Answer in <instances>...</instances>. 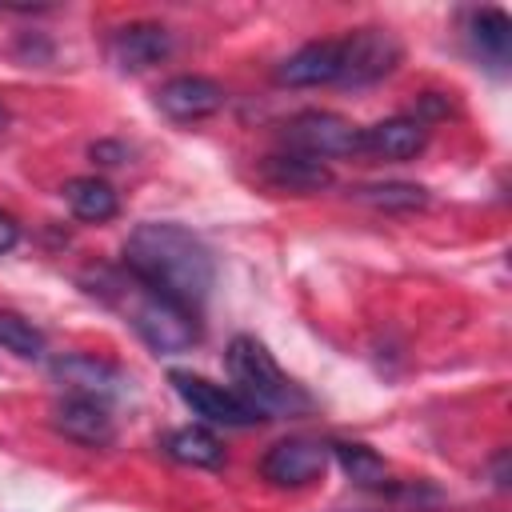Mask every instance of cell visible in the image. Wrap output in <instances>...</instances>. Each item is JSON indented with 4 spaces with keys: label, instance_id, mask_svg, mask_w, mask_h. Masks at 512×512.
Listing matches in <instances>:
<instances>
[{
    "label": "cell",
    "instance_id": "1",
    "mask_svg": "<svg viewBox=\"0 0 512 512\" xmlns=\"http://www.w3.org/2000/svg\"><path fill=\"white\" fill-rule=\"evenodd\" d=\"M124 272L188 312L208 300L216 280V264L204 240L172 220H148L132 228L124 244Z\"/></svg>",
    "mask_w": 512,
    "mask_h": 512
},
{
    "label": "cell",
    "instance_id": "2",
    "mask_svg": "<svg viewBox=\"0 0 512 512\" xmlns=\"http://www.w3.org/2000/svg\"><path fill=\"white\" fill-rule=\"evenodd\" d=\"M100 292L108 304H116L128 324L136 328V336L160 352V356H172V352H184L200 340V328H196V312L172 304L168 296L152 292L148 284H140L132 272H100V284L92 288Z\"/></svg>",
    "mask_w": 512,
    "mask_h": 512
},
{
    "label": "cell",
    "instance_id": "3",
    "mask_svg": "<svg viewBox=\"0 0 512 512\" xmlns=\"http://www.w3.org/2000/svg\"><path fill=\"white\" fill-rule=\"evenodd\" d=\"M228 372L236 380V392L260 408V416H300L308 412V392L280 372L272 352L256 336H236L228 344Z\"/></svg>",
    "mask_w": 512,
    "mask_h": 512
},
{
    "label": "cell",
    "instance_id": "4",
    "mask_svg": "<svg viewBox=\"0 0 512 512\" xmlns=\"http://www.w3.org/2000/svg\"><path fill=\"white\" fill-rule=\"evenodd\" d=\"M280 140L288 152L320 160V164L332 156L360 152V128L352 120H344L340 112H324V108H308V112H296L292 120H284Z\"/></svg>",
    "mask_w": 512,
    "mask_h": 512
},
{
    "label": "cell",
    "instance_id": "5",
    "mask_svg": "<svg viewBox=\"0 0 512 512\" xmlns=\"http://www.w3.org/2000/svg\"><path fill=\"white\" fill-rule=\"evenodd\" d=\"M172 388L176 396L196 412L204 416L208 424H224V428H248V424H260V408L252 400H244L236 388L228 384H216L208 376H196V372H172Z\"/></svg>",
    "mask_w": 512,
    "mask_h": 512
},
{
    "label": "cell",
    "instance_id": "6",
    "mask_svg": "<svg viewBox=\"0 0 512 512\" xmlns=\"http://www.w3.org/2000/svg\"><path fill=\"white\" fill-rule=\"evenodd\" d=\"M404 60V44L388 28H356L340 36V84L384 80Z\"/></svg>",
    "mask_w": 512,
    "mask_h": 512
},
{
    "label": "cell",
    "instance_id": "7",
    "mask_svg": "<svg viewBox=\"0 0 512 512\" xmlns=\"http://www.w3.org/2000/svg\"><path fill=\"white\" fill-rule=\"evenodd\" d=\"M332 460V448L324 440H312V436H288L280 444H272L260 460V476L276 488H304L312 480L324 476Z\"/></svg>",
    "mask_w": 512,
    "mask_h": 512
},
{
    "label": "cell",
    "instance_id": "8",
    "mask_svg": "<svg viewBox=\"0 0 512 512\" xmlns=\"http://www.w3.org/2000/svg\"><path fill=\"white\" fill-rule=\"evenodd\" d=\"M224 88L212 80V76H196V72H184V76H172L156 88V108L168 116V120H180V124H192V120H208L224 108Z\"/></svg>",
    "mask_w": 512,
    "mask_h": 512
},
{
    "label": "cell",
    "instance_id": "9",
    "mask_svg": "<svg viewBox=\"0 0 512 512\" xmlns=\"http://www.w3.org/2000/svg\"><path fill=\"white\" fill-rule=\"evenodd\" d=\"M52 376L68 388V396H88V400H100L108 404L112 396L124 392V372L100 356H88V352H68V356H56L52 360Z\"/></svg>",
    "mask_w": 512,
    "mask_h": 512
},
{
    "label": "cell",
    "instance_id": "10",
    "mask_svg": "<svg viewBox=\"0 0 512 512\" xmlns=\"http://www.w3.org/2000/svg\"><path fill=\"white\" fill-rule=\"evenodd\" d=\"M172 52V36L164 24H124L112 32L108 40V60L120 68V72H144L152 64H160L164 56Z\"/></svg>",
    "mask_w": 512,
    "mask_h": 512
},
{
    "label": "cell",
    "instance_id": "11",
    "mask_svg": "<svg viewBox=\"0 0 512 512\" xmlns=\"http://www.w3.org/2000/svg\"><path fill=\"white\" fill-rule=\"evenodd\" d=\"M52 424L56 432H64L68 440L84 444V448H104L112 444L116 436V424H112V412L108 404L100 400H88V396H68L52 408Z\"/></svg>",
    "mask_w": 512,
    "mask_h": 512
},
{
    "label": "cell",
    "instance_id": "12",
    "mask_svg": "<svg viewBox=\"0 0 512 512\" xmlns=\"http://www.w3.org/2000/svg\"><path fill=\"white\" fill-rule=\"evenodd\" d=\"M276 80L288 88H316L340 80V40H308L288 60H280Z\"/></svg>",
    "mask_w": 512,
    "mask_h": 512
},
{
    "label": "cell",
    "instance_id": "13",
    "mask_svg": "<svg viewBox=\"0 0 512 512\" xmlns=\"http://www.w3.org/2000/svg\"><path fill=\"white\" fill-rule=\"evenodd\" d=\"M428 144V124L420 116H392L372 128H360V152H372L380 160H412Z\"/></svg>",
    "mask_w": 512,
    "mask_h": 512
},
{
    "label": "cell",
    "instance_id": "14",
    "mask_svg": "<svg viewBox=\"0 0 512 512\" xmlns=\"http://www.w3.org/2000/svg\"><path fill=\"white\" fill-rule=\"evenodd\" d=\"M260 180L272 184L276 192L312 196V192L332 188V168L320 164V160L296 156V152H276V156H264V160H260Z\"/></svg>",
    "mask_w": 512,
    "mask_h": 512
},
{
    "label": "cell",
    "instance_id": "15",
    "mask_svg": "<svg viewBox=\"0 0 512 512\" xmlns=\"http://www.w3.org/2000/svg\"><path fill=\"white\" fill-rule=\"evenodd\" d=\"M468 40L488 64L504 68L508 56H512V20H508V12L504 8H476L468 16Z\"/></svg>",
    "mask_w": 512,
    "mask_h": 512
},
{
    "label": "cell",
    "instance_id": "16",
    "mask_svg": "<svg viewBox=\"0 0 512 512\" xmlns=\"http://www.w3.org/2000/svg\"><path fill=\"white\" fill-rule=\"evenodd\" d=\"M64 200L88 224H104V220H112L120 212L116 188L108 180H100V176H76V180H68L64 184Z\"/></svg>",
    "mask_w": 512,
    "mask_h": 512
},
{
    "label": "cell",
    "instance_id": "17",
    "mask_svg": "<svg viewBox=\"0 0 512 512\" xmlns=\"http://www.w3.org/2000/svg\"><path fill=\"white\" fill-rule=\"evenodd\" d=\"M168 456L180 460V464H192V468H216L224 464V444L208 432V428H180L168 436Z\"/></svg>",
    "mask_w": 512,
    "mask_h": 512
},
{
    "label": "cell",
    "instance_id": "18",
    "mask_svg": "<svg viewBox=\"0 0 512 512\" xmlns=\"http://www.w3.org/2000/svg\"><path fill=\"white\" fill-rule=\"evenodd\" d=\"M356 200L376 208V212H416L428 204V192L420 184H400V180H388V184H364L356 188Z\"/></svg>",
    "mask_w": 512,
    "mask_h": 512
},
{
    "label": "cell",
    "instance_id": "19",
    "mask_svg": "<svg viewBox=\"0 0 512 512\" xmlns=\"http://www.w3.org/2000/svg\"><path fill=\"white\" fill-rule=\"evenodd\" d=\"M328 448H332L336 464L344 468V476L352 484H360V488H380L384 484L388 468H384V460L372 448H364V444H328Z\"/></svg>",
    "mask_w": 512,
    "mask_h": 512
},
{
    "label": "cell",
    "instance_id": "20",
    "mask_svg": "<svg viewBox=\"0 0 512 512\" xmlns=\"http://www.w3.org/2000/svg\"><path fill=\"white\" fill-rule=\"evenodd\" d=\"M0 348L4 352H16L24 360H40L44 348H48V340H44V332L32 320H24L16 312H0Z\"/></svg>",
    "mask_w": 512,
    "mask_h": 512
},
{
    "label": "cell",
    "instance_id": "21",
    "mask_svg": "<svg viewBox=\"0 0 512 512\" xmlns=\"http://www.w3.org/2000/svg\"><path fill=\"white\" fill-rule=\"evenodd\" d=\"M16 240H20V224H16L8 212H0V256H4V252H12V248H16Z\"/></svg>",
    "mask_w": 512,
    "mask_h": 512
},
{
    "label": "cell",
    "instance_id": "22",
    "mask_svg": "<svg viewBox=\"0 0 512 512\" xmlns=\"http://www.w3.org/2000/svg\"><path fill=\"white\" fill-rule=\"evenodd\" d=\"M92 156H96V160H104V164H120V156H124V152H120L116 144H92Z\"/></svg>",
    "mask_w": 512,
    "mask_h": 512
},
{
    "label": "cell",
    "instance_id": "23",
    "mask_svg": "<svg viewBox=\"0 0 512 512\" xmlns=\"http://www.w3.org/2000/svg\"><path fill=\"white\" fill-rule=\"evenodd\" d=\"M4 128H8V108L0 104V132H4Z\"/></svg>",
    "mask_w": 512,
    "mask_h": 512
}]
</instances>
